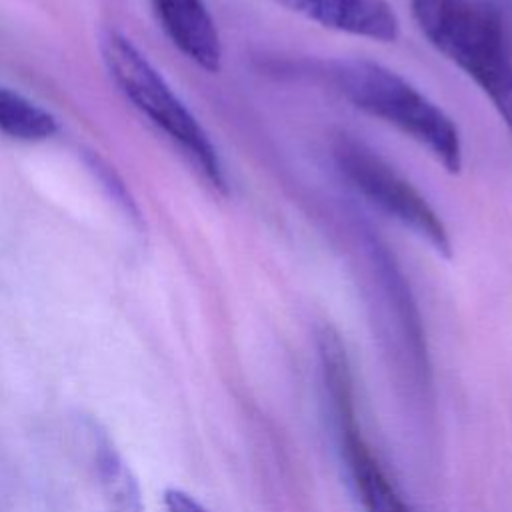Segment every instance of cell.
I'll use <instances>...</instances> for the list:
<instances>
[{"label":"cell","mask_w":512,"mask_h":512,"mask_svg":"<svg viewBox=\"0 0 512 512\" xmlns=\"http://www.w3.org/2000/svg\"><path fill=\"white\" fill-rule=\"evenodd\" d=\"M332 160L362 198L426 242L438 256L452 258V240L438 212L374 148L350 134H338L332 140Z\"/></svg>","instance_id":"cell-4"},{"label":"cell","mask_w":512,"mask_h":512,"mask_svg":"<svg viewBox=\"0 0 512 512\" xmlns=\"http://www.w3.org/2000/svg\"><path fill=\"white\" fill-rule=\"evenodd\" d=\"M100 50L122 94L178 144L214 190L228 194L226 170L214 142L148 58L116 30L104 32Z\"/></svg>","instance_id":"cell-3"},{"label":"cell","mask_w":512,"mask_h":512,"mask_svg":"<svg viewBox=\"0 0 512 512\" xmlns=\"http://www.w3.org/2000/svg\"><path fill=\"white\" fill-rule=\"evenodd\" d=\"M318 356L324 382L336 414L342 454L366 512H412L400 492L386 476L372 448L364 440L354 406L352 368L340 334L332 326H322L318 332Z\"/></svg>","instance_id":"cell-5"},{"label":"cell","mask_w":512,"mask_h":512,"mask_svg":"<svg viewBox=\"0 0 512 512\" xmlns=\"http://www.w3.org/2000/svg\"><path fill=\"white\" fill-rule=\"evenodd\" d=\"M324 28L374 42H394L400 20L388 0H276Z\"/></svg>","instance_id":"cell-6"},{"label":"cell","mask_w":512,"mask_h":512,"mask_svg":"<svg viewBox=\"0 0 512 512\" xmlns=\"http://www.w3.org/2000/svg\"><path fill=\"white\" fill-rule=\"evenodd\" d=\"M424 38L488 98L512 134V54L500 10L490 0H410Z\"/></svg>","instance_id":"cell-1"},{"label":"cell","mask_w":512,"mask_h":512,"mask_svg":"<svg viewBox=\"0 0 512 512\" xmlns=\"http://www.w3.org/2000/svg\"><path fill=\"white\" fill-rule=\"evenodd\" d=\"M96 470L106 512H142L138 482L108 440L96 444Z\"/></svg>","instance_id":"cell-9"},{"label":"cell","mask_w":512,"mask_h":512,"mask_svg":"<svg viewBox=\"0 0 512 512\" xmlns=\"http://www.w3.org/2000/svg\"><path fill=\"white\" fill-rule=\"evenodd\" d=\"M56 118L26 96L0 86V132L24 142H40L54 136Z\"/></svg>","instance_id":"cell-8"},{"label":"cell","mask_w":512,"mask_h":512,"mask_svg":"<svg viewBox=\"0 0 512 512\" xmlns=\"http://www.w3.org/2000/svg\"><path fill=\"white\" fill-rule=\"evenodd\" d=\"M152 10L170 42L196 66L218 72L222 42L204 0H150Z\"/></svg>","instance_id":"cell-7"},{"label":"cell","mask_w":512,"mask_h":512,"mask_svg":"<svg viewBox=\"0 0 512 512\" xmlns=\"http://www.w3.org/2000/svg\"><path fill=\"white\" fill-rule=\"evenodd\" d=\"M164 508L166 512H206V508L198 500L178 488H170L164 492Z\"/></svg>","instance_id":"cell-10"},{"label":"cell","mask_w":512,"mask_h":512,"mask_svg":"<svg viewBox=\"0 0 512 512\" xmlns=\"http://www.w3.org/2000/svg\"><path fill=\"white\" fill-rule=\"evenodd\" d=\"M326 78L346 102L416 142L446 172L462 170L458 126L404 76L370 58H338L328 62Z\"/></svg>","instance_id":"cell-2"}]
</instances>
